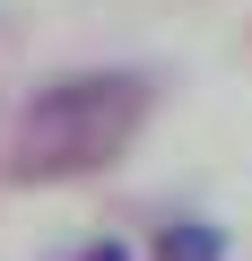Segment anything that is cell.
I'll list each match as a JSON object with an SVG mask.
<instances>
[{"instance_id": "obj_2", "label": "cell", "mask_w": 252, "mask_h": 261, "mask_svg": "<svg viewBox=\"0 0 252 261\" xmlns=\"http://www.w3.org/2000/svg\"><path fill=\"white\" fill-rule=\"evenodd\" d=\"M148 261H226V226H209V218H165L157 244H148Z\"/></svg>"}, {"instance_id": "obj_1", "label": "cell", "mask_w": 252, "mask_h": 261, "mask_svg": "<svg viewBox=\"0 0 252 261\" xmlns=\"http://www.w3.org/2000/svg\"><path fill=\"white\" fill-rule=\"evenodd\" d=\"M148 105H157L148 70H61V79H44L9 113L0 174H9V183H78V174H104L148 130Z\"/></svg>"}, {"instance_id": "obj_3", "label": "cell", "mask_w": 252, "mask_h": 261, "mask_svg": "<svg viewBox=\"0 0 252 261\" xmlns=\"http://www.w3.org/2000/svg\"><path fill=\"white\" fill-rule=\"evenodd\" d=\"M70 261H131V244H122V235H96L87 252H70Z\"/></svg>"}]
</instances>
